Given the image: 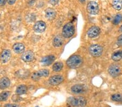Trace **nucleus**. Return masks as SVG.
Returning a JSON list of instances; mask_svg holds the SVG:
<instances>
[{"label": "nucleus", "instance_id": "obj_21", "mask_svg": "<svg viewBox=\"0 0 122 107\" xmlns=\"http://www.w3.org/2000/svg\"><path fill=\"white\" fill-rule=\"evenodd\" d=\"M27 87L25 85H20L19 86L17 87L16 93L17 95H23L27 93Z\"/></svg>", "mask_w": 122, "mask_h": 107}, {"label": "nucleus", "instance_id": "obj_6", "mask_svg": "<svg viewBox=\"0 0 122 107\" xmlns=\"http://www.w3.org/2000/svg\"><path fill=\"white\" fill-rule=\"evenodd\" d=\"M50 75V71L47 69H41L34 72L31 75V79L33 81H37L39 80L41 77H47Z\"/></svg>", "mask_w": 122, "mask_h": 107}, {"label": "nucleus", "instance_id": "obj_23", "mask_svg": "<svg viewBox=\"0 0 122 107\" xmlns=\"http://www.w3.org/2000/svg\"><path fill=\"white\" fill-rule=\"evenodd\" d=\"M10 95V92L8 91H3L0 94V101H6Z\"/></svg>", "mask_w": 122, "mask_h": 107}, {"label": "nucleus", "instance_id": "obj_15", "mask_svg": "<svg viewBox=\"0 0 122 107\" xmlns=\"http://www.w3.org/2000/svg\"><path fill=\"white\" fill-rule=\"evenodd\" d=\"M56 57L53 55H48L43 57L41 60V63L42 65L48 66L51 65L55 61Z\"/></svg>", "mask_w": 122, "mask_h": 107}, {"label": "nucleus", "instance_id": "obj_14", "mask_svg": "<svg viewBox=\"0 0 122 107\" xmlns=\"http://www.w3.org/2000/svg\"><path fill=\"white\" fill-rule=\"evenodd\" d=\"M56 12L54 9L49 8L45 10V16L48 20H53L56 18Z\"/></svg>", "mask_w": 122, "mask_h": 107}, {"label": "nucleus", "instance_id": "obj_3", "mask_svg": "<svg viewBox=\"0 0 122 107\" xmlns=\"http://www.w3.org/2000/svg\"><path fill=\"white\" fill-rule=\"evenodd\" d=\"M75 32V28L72 22H68L63 27L62 35L64 38H68L71 37Z\"/></svg>", "mask_w": 122, "mask_h": 107}, {"label": "nucleus", "instance_id": "obj_25", "mask_svg": "<svg viewBox=\"0 0 122 107\" xmlns=\"http://www.w3.org/2000/svg\"><path fill=\"white\" fill-rule=\"evenodd\" d=\"M111 98L115 102H121L122 100V96L119 94H115L111 95Z\"/></svg>", "mask_w": 122, "mask_h": 107}, {"label": "nucleus", "instance_id": "obj_13", "mask_svg": "<svg viewBox=\"0 0 122 107\" xmlns=\"http://www.w3.org/2000/svg\"><path fill=\"white\" fill-rule=\"evenodd\" d=\"M11 51L8 49H4L2 52H1V61L3 63H7L8 62L11 58Z\"/></svg>", "mask_w": 122, "mask_h": 107}, {"label": "nucleus", "instance_id": "obj_4", "mask_svg": "<svg viewBox=\"0 0 122 107\" xmlns=\"http://www.w3.org/2000/svg\"><path fill=\"white\" fill-rule=\"evenodd\" d=\"M86 10L90 14L93 15H97L99 11V5L95 1H90L87 5Z\"/></svg>", "mask_w": 122, "mask_h": 107}, {"label": "nucleus", "instance_id": "obj_16", "mask_svg": "<svg viewBox=\"0 0 122 107\" xmlns=\"http://www.w3.org/2000/svg\"><path fill=\"white\" fill-rule=\"evenodd\" d=\"M10 81L7 77H3L0 79V89H5L9 87Z\"/></svg>", "mask_w": 122, "mask_h": 107}, {"label": "nucleus", "instance_id": "obj_18", "mask_svg": "<svg viewBox=\"0 0 122 107\" xmlns=\"http://www.w3.org/2000/svg\"><path fill=\"white\" fill-rule=\"evenodd\" d=\"M13 49L16 54L23 53L25 50V46L21 43H16L14 44Z\"/></svg>", "mask_w": 122, "mask_h": 107}, {"label": "nucleus", "instance_id": "obj_32", "mask_svg": "<svg viewBox=\"0 0 122 107\" xmlns=\"http://www.w3.org/2000/svg\"><path fill=\"white\" fill-rule=\"evenodd\" d=\"M119 31L120 32H122V25L121 27H120L119 29Z\"/></svg>", "mask_w": 122, "mask_h": 107}, {"label": "nucleus", "instance_id": "obj_28", "mask_svg": "<svg viewBox=\"0 0 122 107\" xmlns=\"http://www.w3.org/2000/svg\"><path fill=\"white\" fill-rule=\"evenodd\" d=\"M4 107H20V106L17 104H5L4 106Z\"/></svg>", "mask_w": 122, "mask_h": 107}, {"label": "nucleus", "instance_id": "obj_11", "mask_svg": "<svg viewBox=\"0 0 122 107\" xmlns=\"http://www.w3.org/2000/svg\"><path fill=\"white\" fill-rule=\"evenodd\" d=\"M100 29L98 26H92L87 31V35L90 38H94L99 35Z\"/></svg>", "mask_w": 122, "mask_h": 107}, {"label": "nucleus", "instance_id": "obj_33", "mask_svg": "<svg viewBox=\"0 0 122 107\" xmlns=\"http://www.w3.org/2000/svg\"><path fill=\"white\" fill-rule=\"evenodd\" d=\"M79 1L81 2H85V0H79Z\"/></svg>", "mask_w": 122, "mask_h": 107}, {"label": "nucleus", "instance_id": "obj_2", "mask_svg": "<svg viewBox=\"0 0 122 107\" xmlns=\"http://www.w3.org/2000/svg\"><path fill=\"white\" fill-rule=\"evenodd\" d=\"M66 63L69 68L76 69L80 67L82 65V58L77 55H72L67 60Z\"/></svg>", "mask_w": 122, "mask_h": 107}, {"label": "nucleus", "instance_id": "obj_9", "mask_svg": "<svg viewBox=\"0 0 122 107\" xmlns=\"http://www.w3.org/2000/svg\"><path fill=\"white\" fill-rule=\"evenodd\" d=\"M86 89H87V88L84 85L77 84L72 87L71 91L75 94H80L85 93Z\"/></svg>", "mask_w": 122, "mask_h": 107}, {"label": "nucleus", "instance_id": "obj_30", "mask_svg": "<svg viewBox=\"0 0 122 107\" xmlns=\"http://www.w3.org/2000/svg\"><path fill=\"white\" fill-rule=\"evenodd\" d=\"M16 0H7V2L10 5H14L15 3V2Z\"/></svg>", "mask_w": 122, "mask_h": 107}, {"label": "nucleus", "instance_id": "obj_8", "mask_svg": "<svg viewBox=\"0 0 122 107\" xmlns=\"http://www.w3.org/2000/svg\"><path fill=\"white\" fill-rule=\"evenodd\" d=\"M64 80V78L61 75H56L51 76L49 79V83L52 85H58L61 84Z\"/></svg>", "mask_w": 122, "mask_h": 107}, {"label": "nucleus", "instance_id": "obj_19", "mask_svg": "<svg viewBox=\"0 0 122 107\" xmlns=\"http://www.w3.org/2000/svg\"><path fill=\"white\" fill-rule=\"evenodd\" d=\"M112 5L116 10H121L122 9V0H113Z\"/></svg>", "mask_w": 122, "mask_h": 107}, {"label": "nucleus", "instance_id": "obj_26", "mask_svg": "<svg viewBox=\"0 0 122 107\" xmlns=\"http://www.w3.org/2000/svg\"><path fill=\"white\" fill-rule=\"evenodd\" d=\"M21 100H22V98H21L20 97H19L18 95H13L12 97V100L14 101V102H20Z\"/></svg>", "mask_w": 122, "mask_h": 107}, {"label": "nucleus", "instance_id": "obj_7", "mask_svg": "<svg viewBox=\"0 0 122 107\" xmlns=\"http://www.w3.org/2000/svg\"><path fill=\"white\" fill-rule=\"evenodd\" d=\"M109 74L113 77H117L121 74V68L118 65L116 64H113L111 65L109 68L108 69Z\"/></svg>", "mask_w": 122, "mask_h": 107}, {"label": "nucleus", "instance_id": "obj_20", "mask_svg": "<svg viewBox=\"0 0 122 107\" xmlns=\"http://www.w3.org/2000/svg\"><path fill=\"white\" fill-rule=\"evenodd\" d=\"M112 59L114 61L117 62L122 59V50H118L114 52L112 55Z\"/></svg>", "mask_w": 122, "mask_h": 107}, {"label": "nucleus", "instance_id": "obj_24", "mask_svg": "<svg viewBox=\"0 0 122 107\" xmlns=\"http://www.w3.org/2000/svg\"><path fill=\"white\" fill-rule=\"evenodd\" d=\"M122 20V16L120 14H118L116 15V16L114 17L112 21V23L113 24L117 25L121 22Z\"/></svg>", "mask_w": 122, "mask_h": 107}, {"label": "nucleus", "instance_id": "obj_5", "mask_svg": "<svg viewBox=\"0 0 122 107\" xmlns=\"http://www.w3.org/2000/svg\"><path fill=\"white\" fill-rule=\"evenodd\" d=\"M89 51L93 57H98L102 55L103 49L102 46L98 44H92L89 48Z\"/></svg>", "mask_w": 122, "mask_h": 107}, {"label": "nucleus", "instance_id": "obj_34", "mask_svg": "<svg viewBox=\"0 0 122 107\" xmlns=\"http://www.w3.org/2000/svg\"></svg>", "mask_w": 122, "mask_h": 107}, {"label": "nucleus", "instance_id": "obj_27", "mask_svg": "<svg viewBox=\"0 0 122 107\" xmlns=\"http://www.w3.org/2000/svg\"><path fill=\"white\" fill-rule=\"evenodd\" d=\"M117 44L119 47H122V34L118 36L117 40Z\"/></svg>", "mask_w": 122, "mask_h": 107}, {"label": "nucleus", "instance_id": "obj_1", "mask_svg": "<svg viewBox=\"0 0 122 107\" xmlns=\"http://www.w3.org/2000/svg\"><path fill=\"white\" fill-rule=\"evenodd\" d=\"M86 100L84 97H71L67 100L69 106L74 107H84L86 104Z\"/></svg>", "mask_w": 122, "mask_h": 107}, {"label": "nucleus", "instance_id": "obj_10", "mask_svg": "<svg viewBox=\"0 0 122 107\" xmlns=\"http://www.w3.org/2000/svg\"><path fill=\"white\" fill-rule=\"evenodd\" d=\"M21 59L25 62H30L34 59V54L31 50H27L23 52Z\"/></svg>", "mask_w": 122, "mask_h": 107}, {"label": "nucleus", "instance_id": "obj_29", "mask_svg": "<svg viewBox=\"0 0 122 107\" xmlns=\"http://www.w3.org/2000/svg\"><path fill=\"white\" fill-rule=\"evenodd\" d=\"M60 0H50V2L53 5H56L59 2Z\"/></svg>", "mask_w": 122, "mask_h": 107}, {"label": "nucleus", "instance_id": "obj_31", "mask_svg": "<svg viewBox=\"0 0 122 107\" xmlns=\"http://www.w3.org/2000/svg\"><path fill=\"white\" fill-rule=\"evenodd\" d=\"M7 2V0H0V6H3L5 5Z\"/></svg>", "mask_w": 122, "mask_h": 107}, {"label": "nucleus", "instance_id": "obj_17", "mask_svg": "<svg viewBox=\"0 0 122 107\" xmlns=\"http://www.w3.org/2000/svg\"><path fill=\"white\" fill-rule=\"evenodd\" d=\"M64 37L62 35H58L55 37L53 41V44L55 47H59L64 43Z\"/></svg>", "mask_w": 122, "mask_h": 107}, {"label": "nucleus", "instance_id": "obj_22", "mask_svg": "<svg viewBox=\"0 0 122 107\" xmlns=\"http://www.w3.org/2000/svg\"><path fill=\"white\" fill-rule=\"evenodd\" d=\"M64 67V65L62 62H58L55 63L52 67V69L55 72H59Z\"/></svg>", "mask_w": 122, "mask_h": 107}, {"label": "nucleus", "instance_id": "obj_12", "mask_svg": "<svg viewBox=\"0 0 122 107\" xmlns=\"http://www.w3.org/2000/svg\"><path fill=\"white\" fill-rule=\"evenodd\" d=\"M46 28V24L43 21H38L35 23L33 29L35 32L41 33L44 32Z\"/></svg>", "mask_w": 122, "mask_h": 107}]
</instances>
